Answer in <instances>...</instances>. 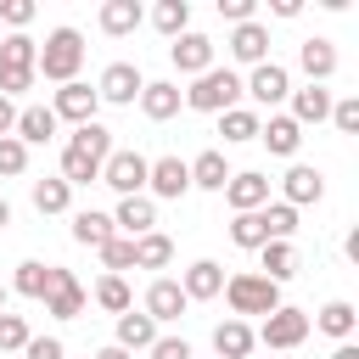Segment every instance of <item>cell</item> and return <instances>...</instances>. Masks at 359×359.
Returning a JSON list of instances; mask_svg holds the SVG:
<instances>
[{"label":"cell","instance_id":"52a82bcc","mask_svg":"<svg viewBox=\"0 0 359 359\" xmlns=\"http://www.w3.org/2000/svg\"><path fill=\"white\" fill-rule=\"evenodd\" d=\"M140 90H146V79H140L135 62H112V67H101V79H95V95L112 101V107H135Z\"/></svg>","mask_w":359,"mask_h":359},{"label":"cell","instance_id":"d4e9b609","mask_svg":"<svg viewBox=\"0 0 359 359\" xmlns=\"http://www.w3.org/2000/svg\"><path fill=\"white\" fill-rule=\"evenodd\" d=\"M258 275L275 280V286L292 280V275H297V247H292V241H264V247H258Z\"/></svg>","mask_w":359,"mask_h":359},{"label":"cell","instance_id":"681fc988","mask_svg":"<svg viewBox=\"0 0 359 359\" xmlns=\"http://www.w3.org/2000/svg\"><path fill=\"white\" fill-rule=\"evenodd\" d=\"M269 11H275V17H297V11H303V0H269Z\"/></svg>","mask_w":359,"mask_h":359},{"label":"cell","instance_id":"74e56055","mask_svg":"<svg viewBox=\"0 0 359 359\" xmlns=\"http://www.w3.org/2000/svg\"><path fill=\"white\" fill-rule=\"evenodd\" d=\"M230 241H236L241 252H258V247L269 241V230H264V213H236V219H230Z\"/></svg>","mask_w":359,"mask_h":359},{"label":"cell","instance_id":"4dcf8cb0","mask_svg":"<svg viewBox=\"0 0 359 359\" xmlns=\"http://www.w3.org/2000/svg\"><path fill=\"white\" fill-rule=\"evenodd\" d=\"M112 342H118L123 353H140V348H151V342H157V325H151L146 314H135V309H129V314H118V337H112Z\"/></svg>","mask_w":359,"mask_h":359},{"label":"cell","instance_id":"2e32d148","mask_svg":"<svg viewBox=\"0 0 359 359\" xmlns=\"http://www.w3.org/2000/svg\"><path fill=\"white\" fill-rule=\"evenodd\" d=\"M112 230H123L129 241L146 236V230H157V202H151V196H118V208H112Z\"/></svg>","mask_w":359,"mask_h":359},{"label":"cell","instance_id":"ba28073f","mask_svg":"<svg viewBox=\"0 0 359 359\" xmlns=\"http://www.w3.org/2000/svg\"><path fill=\"white\" fill-rule=\"evenodd\" d=\"M241 95H252L258 107H280V101L292 95V73H286L280 62H258V67L241 79Z\"/></svg>","mask_w":359,"mask_h":359},{"label":"cell","instance_id":"6da1fadb","mask_svg":"<svg viewBox=\"0 0 359 359\" xmlns=\"http://www.w3.org/2000/svg\"><path fill=\"white\" fill-rule=\"evenodd\" d=\"M79 67H84V34H79V28H50L45 45H39L34 73H45L50 84H73Z\"/></svg>","mask_w":359,"mask_h":359},{"label":"cell","instance_id":"ffe728a7","mask_svg":"<svg viewBox=\"0 0 359 359\" xmlns=\"http://www.w3.org/2000/svg\"><path fill=\"white\" fill-rule=\"evenodd\" d=\"M297 129H309V123H325L331 118V90L325 84H303V90H292V112H286Z\"/></svg>","mask_w":359,"mask_h":359},{"label":"cell","instance_id":"f546056e","mask_svg":"<svg viewBox=\"0 0 359 359\" xmlns=\"http://www.w3.org/2000/svg\"><path fill=\"white\" fill-rule=\"evenodd\" d=\"M168 264H174V241L163 230L135 236V269H168Z\"/></svg>","mask_w":359,"mask_h":359},{"label":"cell","instance_id":"8d00e7d4","mask_svg":"<svg viewBox=\"0 0 359 359\" xmlns=\"http://www.w3.org/2000/svg\"><path fill=\"white\" fill-rule=\"evenodd\" d=\"M67 202H73V185L56 174V180H34V208L39 213H67Z\"/></svg>","mask_w":359,"mask_h":359},{"label":"cell","instance_id":"30bf717a","mask_svg":"<svg viewBox=\"0 0 359 359\" xmlns=\"http://www.w3.org/2000/svg\"><path fill=\"white\" fill-rule=\"evenodd\" d=\"M95 107H101V95H95L84 79H73V84H62V90L50 95V112H56V123L67 118L73 129H79V123H95Z\"/></svg>","mask_w":359,"mask_h":359},{"label":"cell","instance_id":"60d3db41","mask_svg":"<svg viewBox=\"0 0 359 359\" xmlns=\"http://www.w3.org/2000/svg\"><path fill=\"white\" fill-rule=\"evenodd\" d=\"M28 337H34V331H28L22 314H0V353H22Z\"/></svg>","mask_w":359,"mask_h":359},{"label":"cell","instance_id":"d590c367","mask_svg":"<svg viewBox=\"0 0 359 359\" xmlns=\"http://www.w3.org/2000/svg\"><path fill=\"white\" fill-rule=\"evenodd\" d=\"M95 303H101L107 314H129V309H135V292H129L123 275H101V280H95Z\"/></svg>","mask_w":359,"mask_h":359},{"label":"cell","instance_id":"277c9868","mask_svg":"<svg viewBox=\"0 0 359 359\" xmlns=\"http://www.w3.org/2000/svg\"><path fill=\"white\" fill-rule=\"evenodd\" d=\"M90 309V292L79 286V275L73 269H62V264H50V292H45V314H56V320H79Z\"/></svg>","mask_w":359,"mask_h":359},{"label":"cell","instance_id":"cb8c5ba5","mask_svg":"<svg viewBox=\"0 0 359 359\" xmlns=\"http://www.w3.org/2000/svg\"><path fill=\"white\" fill-rule=\"evenodd\" d=\"M185 168H191V185H196V191H224V185H230V163H224L219 146H213V151H196Z\"/></svg>","mask_w":359,"mask_h":359},{"label":"cell","instance_id":"ac0fdd59","mask_svg":"<svg viewBox=\"0 0 359 359\" xmlns=\"http://www.w3.org/2000/svg\"><path fill=\"white\" fill-rule=\"evenodd\" d=\"M180 292H185V303H208V297L224 292V269H219L213 258H196V264L180 275Z\"/></svg>","mask_w":359,"mask_h":359},{"label":"cell","instance_id":"3957f363","mask_svg":"<svg viewBox=\"0 0 359 359\" xmlns=\"http://www.w3.org/2000/svg\"><path fill=\"white\" fill-rule=\"evenodd\" d=\"M224 303H230V320L275 314V309H280V286L264 280V275H230V280H224Z\"/></svg>","mask_w":359,"mask_h":359},{"label":"cell","instance_id":"8992f818","mask_svg":"<svg viewBox=\"0 0 359 359\" xmlns=\"http://www.w3.org/2000/svg\"><path fill=\"white\" fill-rule=\"evenodd\" d=\"M309 331H314V325H309V314H303V309H286V303H280L275 314H264V325H258L252 337H258L264 348H297V342H303Z\"/></svg>","mask_w":359,"mask_h":359},{"label":"cell","instance_id":"4316f807","mask_svg":"<svg viewBox=\"0 0 359 359\" xmlns=\"http://www.w3.org/2000/svg\"><path fill=\"white\" fill-rule=\"evenodd\" d=\"M11 135H17L22 146H45V140L56 135V112H50V107H22V112H17V129H11Z\"/></svg>","mask_w":359,"mask_h":359},{"label":"cell","instance_id":"44dd1931","mask_svg":"<svg viewBox=\"0 0 359 359\" xmlns=\"http://www.w3.org/2000/svg\"><path fill=\"white\" fill-rule=\"evenodd\" d=\"M258 140L269 146V157H297V146H303V129H297L286 112H269V118L258 123Z\"/></svg>","mask_w":359,"mask_h":359},{"label":"cell","instance_id":"1f68e13d","mask_svg":"<svg viewBox=\"0 0 359 359\" xmlns=\"http://www.w3.org/2000/svg\"><path fill=\"white\" fill-rule=\"evenodd\" d=\"M151 28H157L163 39H180V34L191 28V0H157V6H151Z\"/></svg>","mask_w":359,"mask_h":359},{"label":"cell","instance_id":"ab89813d","mask_svg":"<svg viewBox=\"0 0 359 359\" xmlns=\"http://www.w3.org/2000/svg\"><path fill=\"white\" fill-rule=\"evenodd\" d=\"M101 264H107V275H123V269H135V241H129V236H112V241L101 247Z\"/></svg>","mask_w":359,"mask_h":359},{"label":"cell","instance_id":"9c48e42d","mask_svg":"<svg viewBox=\"0 0 359 359\" xmlns=\"http://www.w3.org/2000/svg\"><path fill=\"white\" fill-rule=\"evenodd\" d=\"M146 191H151V202H157V196H163V202H180V196L191 191L185 157H151V163H146Z\"/></svg>","mask_w":359,"mask_h":359},{"label":"cell","instance_id":"7a4b0ae2","mask_svg":"<svg viewBox=\"0 0 359 359\" xmlns=\"http://www.w3.org/2000/svg\"><path fill=\"white\" fill-rule=\"evenodd\" d=\"M185 107H191V112H230V107H241V79H236L230 67H208V73L191 79Z\"/></svg>","mask_w":359,"mask_h":359},{"label":"cell","instance_id":"4fadbf2b","mask_svg":"<svg viewBox=\"0 0 359 359\" xmlns=\"http://www.w3.org/2000/svg\"><path fill=\"white\" fill-rule=\"evenodd\" d=\"M320 196H325V174L309 168V163H292L286 180H280V202H286V208H309V202H320Z\"/></svg>","mask_w":359,"mask_h":359},{"label":"cell","instance_id":"f1b7e54d","mask_svg":"<svg viewBox=\"0 0 359 359\" xmlns=\"http://www.w3.org/2000/svg\"><path fill=\"white\" fill-rule=\"evenodd\" d=\"M309 325H320L325 337L348 342V337H353V325H359V314H353V303H348V297H331V303H325V309H320V314H314Z\"/></svg>","mask_w":359,"mask_h":359},{"label":"cell","instance_id":"836d02e7","mask_svg":"<svg viewBox=\"0 0 359 359\" xmlns=\"http://www.w3.org/2000/svg\"><path fill=\"white\" fill-rule=\"evenodd\" d=\"M258 112L252 107H230V112H219V135H224V146H241V140H258Z\"/></svg>","mask_w":359,"mask_h":359},{"label":"cell","instance_id":"ee69618b","mask_svg":"<svg viewBox=\"0 0 359 359\" xmlns=\"http://www.w3.org/2000/svg\"><path fill=\"white\" fill-rule=\"evenodd\" d=\"M331 123H337L342 135H353V129H359V95H342V101H331Z\"/></svg>","mask_w":359,"mask_h":359},{"label":"cell","instance_id":"7bdbcfd3","mask_svg":"<svg viewBox=\"0 0 359 359\" xmlns=\"http://www.w3.org/2000/svg\"><path fill=\"white\" fill-rule=\"evenodd\" d=\"M0 22H6L11 34H22V28L34 22V0H0Z\"/></svg>","mask_w":359,"mask_h":359},{"label":"cell","instance_id":"db71d44e","mask_svg":"<svg viewBox=\"0 0 359 359\" xmlns=\"http://www.w3.org/2000/svg\"><path fill=\"white\" fill-rule=\"evenodd\" d=\"M6 292H11V286H6V280H0V314H6Z\"/></svg>","mask_w":359,"mask_h":359},{"label":"cell","instance_id":"e0dca14e","mask_svg":"<svg viewBox=\"0 0 359 359\" xmlns=\"http://www.w3.org/2000/svg\"><path fill=\"white\" fill-rule=\"evenodd\" d=\"M62 151H73V157H84V163H95V168H101V163L112 157V129H107V123H79V129L67 135V146H62Z\"/></svg>","mask_w":359,"mask_h":359},{"label":"cell","instance_id":"f5cc1de1","mask_svg":"<svg viewBox=\"0 0 359 359\" xmlns=\"http://www.w3.org/2000/svg\"><path fill=\"white\" fill-rule=\"evenodd\" d=\"M6 224H11V202L0 196V230H6Z\"/></svg>","mask_w":359,"mask_h":359},{"label":"cell","instance_id":"816d5d0a","mask_svg":"<svg viewBox=\"0 0 359 359\" xmlns=\"http://www.w3.org/2000/svg\"><path fill=\"white\" fill-rule=\"evenodd\" d=\"M331 359H359V348H353V342H337V353H331Z\"/></svg>","mask_w":359,"mask_h":359},{"label":"cell","instance_id":"603a6c76","mask_svg":"<svg viewBox=\"0 0 359 359\" xmlns=\"http://www.w3.org/2000/svg\"><path fill=\"white\" fill-rule=\"evenodd\" d=\"M252 348H258V337H252L247 320H219V325H213V353H219V359H247Z\"/></svg>","mask_w":359,"mask_h":359},{"label":"cell","instance_id":"7dc6e473","mask_svg":"<svg viewBox=\"0 0 359 359\" xmlns=\"http://www.w3.org/2000/svg\"><path fill=\"white\" fill-rule=\"evenodd\" d=\"M219 17L224 22H252V0H219Z\"/></svg>","mask_w":359,"mask_h":359},{"label":"cell","instance_id":"bcb514c9","mask_svg":"<svg viewBox=\"0 0 359 359\" xmlns=\"http://www.w3.org/2000/svg\"><path fill=\"white\" fill-rule=\"evenodd\" d=\"M146 353H151V359H191V342H185V337H157Z\"/></svg>","mask_w":359,"mask_h":359},{"label":"cell","instance_id":"8fae6325","mask_svg":"<svg viewBox=\"0 0 359 359\" xmlns=\"http://www.w3.org/2000/svg\"><path fill=\"white\" fill-rule=\"evenodd\" d=\"M168 62H174L185 79H196V73H208V67H213V39H208V34H196V28H185L180 39H168Z\"/></svg>","mask_w":359,"mask_h":359},{"label":"cell","instance_id":"5bb4252c","mask_svg":"<svg viewBox=\"0 0 359 359\" xmlns=\"http://www.w3.org/2000/svg\"><path fill=\"white\" fill-rule=\"evenodd\" d=\"M224 45H230V56H236V62H247V67L269 62V28H264L258 17H252V22H236Z\"/></svg>","mask_w":359,"mask_h":359},{"label":"cell","instance_id":"9a60e30c","mask_svg":"<svg viewBox=\"0 0 359 359\" xmlns=\"http://www.w3.org/2000/svg\"><path fill=\"white\" fill-rule=\"evenodd\" d=\"M219 196H224L236 213H258V208L269 202V180H264L258 168H247V174H230V185H224Z\"/></svg>","mask_w":359,"mask_h":359},{"label":"cell","instance_id":"7c38bea8","mask_svg":"<svg viewBox=\"0 0 359 359\" xmlns=\"http://www.w3.org/2000/svg\"><path fill=\"white\" fill-rule=\"evenodd\" d=\"M191 303H185V292H180V280H168V275H157L151 286H146V303H140V314L151 320V325H168V320H180Z\"/></svg>","mask_w":359,"mask_h":359},{"label":"cell","instance_id":"d6a6232c","mask_svg":"<svg viewBox=\"0 0 359 359\" xmlns=\"http://www.w3.org/2000/svg\"><path fill=\"white\" fill-rule=\"evenodd\" d=\"M34 62H39V39H28V34H6V39H0V67L34 73Z\"/></svg>","mask_w":359,"mask_h":359},{"label":"cell","instance_id":"7402d4cb","mask_svg":"<svg viewBox=\"0 0 359 359\" xmlns=\"http://www.w3.org/2000/svg\"><path fill=\"white\" fill-rule=\"evenodd\" d=\"M297 67L309 73V84H325V79L337 73V45H331V39H320V34H314V39H303V45H297Z\"/></svg>","mask_w":359,"mask_h":359},{"label":"cell","instance_id":"c3c4849f","mask_svg":"<svg viewBox=\"0 0 359 359\" xmlns=\"http://www.w3.org/2000/svg\"><path fill=\"white\" fill-rule=\"evenodd\" d=\"M11 129H17V107L0 95V135H11Z\"/></svg>","mask_w":359,"mask_h":359},{"label":"cell","instance_id":"f907efd6","mask_svg":"<svg viewBox=\"0 0 359 359\" xmlns=\"http://www.w3.org/2000/svg\"><path fill=\"white\" fill-rule=\"evenodd\" d=\"M95 359H135V353H123L118 342H107V348H95Z\"/></svg>","mask_w":359,"mask_h":359},{"label":"cell","instance_id":"e575fe53","mask_svg":"<svg viewBox=\"0 0 359 359\" xmlns=\"http://www.w3.org/2000/svg\"><path fill=\"white\" fill-rule=\"evenodd\" d=\"M11 292H22V297L45 303V292H50V264H39V258H22V264H17V275H11Z\"/></svg>","mask_w":359,"mask_h":359},{"label":"cell","instance_id":"f35d334b","mask_svg":"<svg viewBox=\"0 0 359 359\" xmlns=\"http://www.w3.org/2000/svg\"><path fill=\"white\" fill-rule=\"evenodd\" d=\"M258 213H264L269 241H292V236H297V208H286V202H264Z\"/></svg>","mask_w":359,"mask_h":359},{"label":"cell","instance_id":"f6af8a7d","mask_svg":"<svg viewBox=\"0 0 359 359\" xmlns=\"http://www.w3.org/2000/svg\"><path fill=\"white\" fill-rule=\"evenodd\" d=\"M22 359H67V348H62V337H28Z\"/></svg>","mask_w":359,"mask_h":359},{"label":"cell","instance_id":"83f0119b","mask_svg":"<svg viewBox=\"0 0 359 359\" xmlns=\"http://www.w3.org/2000/svg\"><path fill=\"white\" fill-rule=\"evenodd\" d=\"M112 236H118V230H112V213H95V208L73 213V241H79V247H95V252H101Z\"/></svg>","mask_w":359,"mask_h":359},{"label":"cell","instance_id":"b9f144b4","mask_svg":"<svg viewBox=\"0 0 359 359\" xmlns=\"http://www.w3.org/2000/svg\"><path fill=\"white\" fill-rule=\"evenodd\" d=\"M22 168H28V146H22L17 135H0V174H6V180H17Z\"/></svg>","mask_w":359,"mask_h":359},{"label":"cell","instance_id":"5b68a950","mask_svg":"<svg viewBox=\"0 0 359 359\" xmlns=\"http://www.w3.org/2000/svg\"><path fill=\"white\" fill-rule=\"evenodd\" d=\"M146 163L151 157H140V151H112L101 163V185H112L118 196H146Z\"/></svg>","mask_w":359,"mask_h":359},{"label":"cell","instance_id":"d6986e66","mask_svg":"<svg viewBox=\"0 0 359 359\" xmlns=\"http://www.w3.org/2000/svg\"><path fill=\"white\" fill-rule=\"evenodd\" d=\"M180 107H185V90H180V84H168V79L151 84V79H146V90H140V112H146L151 123H168Z\"/></svg>","mask_w":359,"mask_h":359},{"label":"cell","instance_id":"484cf974","mask_svg":"<svg viewBox=\"0 0 359 359\" xmlns=\"http://www.w3.org/2000/svg\"><path fill=\"white\" fill-rule=\"evenodd\" d=\"M140 17H146L140 0H107V6H101V34H107V39H123V34L140 28Z\"/></svg>","mask_w":359,"mask_h":359}]
</instances>
